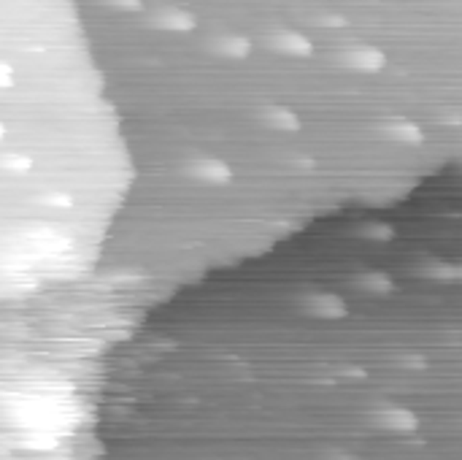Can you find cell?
Listing matches in <instances>:
<instances>
[{
	"instance_id": "cell-1",
	"label": "cell",
	"mask_w": 462,
	"mask_h": 460,
	"mask_svg": "<svg viewBox=\"0 0 462 460\" xmlns=\"http://www.w3.org/2000/svg\"><path fill=\"white\" fill-rule=\"evenodd\" d=\"M130 184L79 0H0V306L103 266Z\"/></svg>"
}]
</instances>
